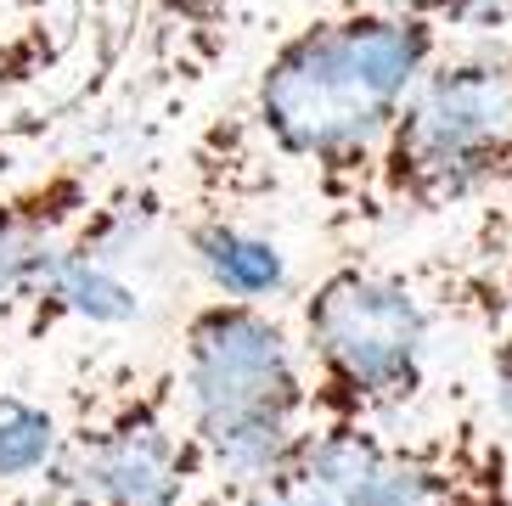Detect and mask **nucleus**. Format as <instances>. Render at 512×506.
Masks as SVG:
<instances>
[{
  "label": "nucleus",
  "instance_id": "obj_11",
  "mask_svg": "<svg viewBox=\"0 0 512 506\" xmlns=\"http://www.w3.org/2000/svg\"><path fill=\"white\" fill-rule=\"evenodd\" d=\"M85 29V0H0V90L57 74Z\"/></svg>",
  "mask_w": 512,
  "mask_h": 506
},
{
  "label": "nucleus",
  "instance_id": "obj_13",
  "mask_svg": "<svg viewBox=\"0 0 512 506\" xmlns=\"http://www.w3.org/2000/svg\"><path fill=\"white\" fill-rule=\"evenodd\" d=\"M231 6L237 0H141L136 29H152V45L164 57L203 68L220 45V29L231 23Z\"/></svg>",
  "mask_w": 512,
  "mask_h": 506
},
{
  "label": "nucleus",
  "instance_id": "obj_16",
  "mask_svg": "<svg viewBox=\"0 0 512 506\" xmlns=\"http://www.w3.org/2000/svg\"><path fill=\"white\" fill-rule=\"evenodd\" d=\"M0 506H40L34 490H0Z\"/></svg>",
  "mask_w": 512,
  "mask_h": 506
},
{
  "label": "nucleus",
  "instance_id": "obj_2",
  "mask_svg": "<svg viewBox=\"0 0 512 506\" xmlns=\"http://www.w3.org/2000/svg\"><path fill=\"white\" fill-rule=\"evenodd\" d=\"M473 293L451 265L338 259L299 293L293 338L310 377V422L394 428L434 377L439 332Z\"/></svg>",
  "mask_w": 512,
  "mask_h": 506
},
{
  "label": "nucleus",
  "instance_id": "obj_4",
  "mask_svg": "<svg viewBox=\"0 0 512 506\" xmlns=\"http://www.w3.org/2000/svg\"><path fill=\"white\" fill-rule=\"evenodd\" d=\"M175 388L209 490L271 473L310 428V377L293 321L248 298H203L181 321Z\"/></svg>",
  "mask_w": 512,
  "mask_h": 506
},
{
  "label": "nucleus",
  "instance_id": "obj_10",
  "mask_svg": "<svg viewBox=\"0 0 512 506\" xmlns=\"http://www.w3.org/2000/svg\"><path fill=\"white\" fill-rule=\"evenodd\" d=\"M361 428L310 422L299 445L287 450L271 473L248 478L237 490H214L220 506H349V473H355Z\"/></svg>",
  "mask_w": 512,
  "mask_h": 506
},
{
  "label": "nucleus",
  "instance_id": "obj_5",
  "mask_svg": "<svg viewBox=\"0 0 512 506\" xmlns=\"http://www.w3.org/2000/svg\"><path fill=\"white\" fill-rule=\"evenodd\" d=\"M203 456L181 417L175 366L107 360L68 394L40 506H197Z\"/></svg>",
  "mask_w": 512,
  "mask_h": 506
},
{
  "label": "nucleus",
  "instance_id": "obj_15",
  "mask_svg": "<svg viewBox=\"0 0 512 506\" xmlns=\"http://www.w3.org/2000/svg\"><path fill=\"white\" fill-rule=\"evenodd\" d=\"M490 422H496V433L507 439V456H512V321L490 343Z\"/></svg>",
  "mask_w": 512,
  "mask_h": 506
},
{
  "label": "nucleus",
  "instance_id": "obj_14",
  "mask_svg": "<svg viewBox=\"0 0 512 506\" xmlns=\"http://www.w3.org/2000/svg\"><path fill=\"white\" fill-rule=\"evenodd\" d=\"M372 6H389V12H406V17H422L456 40H479V34H501L512 29V0H372Z\"/></svg>",
  "mask_w": 512,
  "mask_h": 506
},
{
  "label": "nucleus",
  "instance_id": "obj_12",
  "mask_svg": "<svg viewBox=\"0 0 512 506\" xmlns=\"http://www.w3.org/2000/svg\"><path fill=\"white\" fill-rule=\"evenodd\" d=\"M62 445V411L34 394L0 388V490H34Z\"/></svg>",
  "mask_w": 512,
  "mask_h": 506
},
{
  "label": "nucleus",
  "instance_id": "obj_9",
  "mask_svg": "<svg viewBox=\"0 0 512 506\" xmlns=\"http://www.w3.org/2000/svg\"><path fill=\"white\" fill-rule=\"evenodd\" d=\"M186 253L203 270L214 298H248V304H271L287 293V253L276 237L254 231L231 209H197L181 225Z\"/></svg>",
  "mask_w": 512,
  "mask_h": 506
},
{
  "label": "nucleus",
  "instance_id": "obj_3",
  "mask_svg": "<svg viewBox=\"0 0 512 506\" xmlns=\"http://www.w3.org/2000/svg\"><path fill=\"white\" fill-rule=\"evenodd\" d=\"M512 192V40H445L372 158L355 220L417 225Z\"/></svg>",
  "mask_w": 512,
  "mask_h": 506
},
{
  "label": "nucleus",
  "instance_id": "obj_6",
  "mask_svg": "<svg viewBox=\"0 0 512 506\" xmlns=\"http://www.w3.org/2000/svg\"><path fill=\"white\" fill-rule=\"evenodd\" d=\"M164 220V192L152 180L102 186L91 214L57 242L46 270L0 310V327L34 343L57 327H130L141 315V287L130 282V259L147 248L152 225Z\"/></svg>",
  "mask_w": 512,
  "mask_h": 506
},
{
  "label": "nucleus",
  "instance_id": "obj_1",
  "mask_svg": "<svg viewBox=\"0 0 512 506\" xmlns=\"http://www.w3.org/2000/svg\"><path fill=\"white\" fill-rule=\"evenodd\" d=\"M445 40V29L372 0H349L287 29L259 62L242 107L192 147L203 209H226L242 169L259 164V192L282 175H304L327 209L355 220L394 107Z\"/></svg>",
  "mask_w": 512,
  "mask_h": 506
},
{
  "label": "nucleus",
  "instance_id": "obj_8",
  "mask_svg": "<svg viewBox=\"0 0 512 506\" xmlns=\"http://www.w3.org/2000/svg\"><path fill=\"white\" fill-rule=\"evenodd\" d=\"M96 197H102V180L79 158L0 192V310L46 270L57 242L91 214Z\"/></svg>",
  "mask_w": 512,
  "mask_h": 506
},
{
  "label": "nucleus",
  "instance_id": "obj_7",
  "mask_svg": "<svg viewBox=\"0 0 512 506\" xmlns=\"http://www.w3.org/2000/svg\"><path fill=\"white\" fill-rule=\"evenodd\" d=\"M349 506H512V456L484 405L422 428H361Z\"/></svg>",
  "mask_w": 512,
  "mask_h": 506
}]
</instances>
